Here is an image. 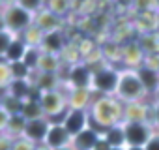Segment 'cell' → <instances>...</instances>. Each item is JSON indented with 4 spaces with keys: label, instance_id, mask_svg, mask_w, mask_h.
<instances>
[{
    "label": "cell",
    "instance_id": "cell-13",
    "mask_svg": "<svg viewBox=\"0 0 159 150\" xmlns=\"http://www.w3.org/2000/svg\"><path fill=\"white\" fill-rule=\"evenodd\" d=\"M144 51L140 49L139 41H129L122 47V60L125 62V66L129 69H139L142 64H144Z\"/></svg>",
    "mask_w": 159,
    "mask_h": 150
},
{
    "label": "cell",
    "instance_id": "cell-2",
    "mask_svg": "<svg viewBox=\"0 0 159 150\" xmlns=\"http://www.w3.org/2000/svg\"><path fill=\"white\" fill-rule=\"evenodd\" d=\"M144 96H148V94H146V90L139 79L137 69H129V68L122 69L114 98L120 100L122 103H131V101H142Z\"/></svg>",
    "mask_w": 159,
    "mask_h": 150
},
{
    "label": "cell",
    "instance_id": "cell-10",
    "mask_svg": "<svg viewBox=\"0 0 159 150\" xmlns=\"http://www.w3.org/2000/svg\"><path fill=\"white\" fill-rule=\"evenodd\" d=\"M66 98H67V109L88 111L94 101V92L90 88H69Z\"/></svg>",
    "mask_w": 159,
    "mask_h": 150
},
{
    "label": "cell",
    "instance_id": "cell-14",
    "mask_svg": "<svg viewBox=\"0 0 159 150\" xmlns=\"http://www.w3.org/2000/svg\"><path fill=\"white\" fill-rule=\"evenodd\" d=\"M150 105L152 103H144V101L124 103V118H122V122H146L148 124Z\"/></svg>",
    "mask_w": 159,
    "mask_h": 150
},
{
    "label": "cell",
    "instance_id": "cell-39",
    "mask_svg": "<svg viewBox=\"0 0 159 150\" xmlns=\"http://www.w3.org/2000/svg\"><path fill=\"white\" fill-rule=\"evenodd\" d=\"M153 128L159 131V98L153 101Z\"/></svg>",
    "mask_w": 159,
    "mask_h": 150
},
{
    "label": "cell",
    "instance_id": "cell-20",
    "mask_svg": "<svg viewBox=\"0 0 159 150\" xmlns=\"http://www.w3.org/2000/svg\"><path fill=\"white\" fill-rule=\"evenodd\" d=\"M105 141L112 146V148H125V131H124V122H118L111 128H107V131L103 133Z\"/></svg>",
    "mask_w": 159,
    "mask_h": 150
},
{
    "label": "cell",
    "instance_id": "cell-15",
    "mask_svg": "<svg viewBox=\"0 0 159 150\" xmlns=\"http://www.w3.org/2000/svg\"><path fill=\"white\" fill-rule=\"evenodd\" d=\"M34 25L45 34V32H52V30H60V26H62V17L60 15H56V13H52L51 10H47V8H43L41 12H38L36 15H34Z\"/></svg>",
    "mask_w": 159,
    "mask_h": 150
},
{
    "label": "cell",
    "instance_id": "cell-45",
    "mask_svg": "<svg viewBox=\"0 0 159 150\" xmlns=\"http://www.w3.org/2000/svg\"><path fill=\"white\" fill-rule=\"evenodd\" d=\"M56 150H71L69 146H66V148H56Z\"/></svg>",
    "mask_w": 159,
    "mask_h": 150
},
{
    "label": "cell",
    "instance_id": "cell-37",
    "mask_svg": "<svg viewBox=\"0 0 159 150\" xmlns=\"http://www.w3.org/2000/svg\"><path fill=\"white\" fill-rule=\"evenodd\" d=\"M144 150H159V131L152 135V139L144 144Z\"/></svg>",
    "mask_w": 159,
    "mask_h": 150
},
{
    "label": "cell",
    "instance_id": "cell-30",
    "mask_svg": "<svg viewBox=\"0 0 159 150\" xmlns=\"http://www.w3.org/2000/svg\"><path fill=\"white\" fill-rule=\"evenodd\" d=\"M45 8L62 17L69 10V0H45Z\"/></svg>",
    "mask_w": 159,
    "mask_h": 150
},
{
    "label": "cell",
    "instance_id": "cell-34",
    "mask_svg": "<svg viewBox=\"0 0 159 150\" xmlns=\"http://www.w3.org/2000/svg\"><path fill=\"white\" fill-rule=\"evenodd\" d=\"M135 2V8L142 13V12H155L157 10V4L155 0H133Z\"/></svg>",
    "mask_w": 159,
    "mask_h": 150
},
{
    "label": "cell",
    "instance_id": "cell-11",
    "mask_svg": "<svg viewBox=\"0 0 159 150\" xmlns=\"http://www.w3.org/2000/svg\"><path fill=\"white\" fill-rule=\"evenodd\" d=\"M49 126H51V120L47 116L38 118V120H30V122H26V128H25V135L23 137L28 139L34 144H41L45 141V135L49 131Z\"/></svg>",
    "mask_w": 159,
    "mask_h": 150
},
{
    "label": "cell",
    "instance_id": "cell-27",
    "mask_svg": "<svg viewBox=\"0 0 159 150\" xmlns=\"http://www.w3.org/2000/svg\"><path fill=\"white\" fill-rule=\"evenodd\" d=\"M0 107H2L10 116L11 115H21V107H23V101L10 96V94H4L2 98H0Z\"/></svg>",
    "mask_w": 159,
    "mask_h": 150
},
{
    "label": "cell",
    "instance_id": "cell-19",
    "mask_svg": "<svg viewBox=\"0 0 159 150\" xmlns=\"http://www.w3.org/2000/svg\"><path fill=\"white\" fill-rule=\"evenodd\" d=\"M32 90H34V85H32L30 79H13V81L10 83V87L6 88V94L17 98V100H21V101H25V100L30 98Z\"/></svg>",
    "mask_w": 159,
    "mask_h": 150
},
{
    "label": "cell",
    "instance_id": "cell-36",
    "mask_svg": "<svg viewBox=\"0 0 159 150\" xmlns=\"http://www.w3.org/2000/svg\"><path fill=\"white\" fill-rule=\"evenodd\" d=\"M13 146V139L8 133H0V150H11Z\"/></svg>",
    "mask_w": 159,
    "mask_h": 150
},
{
    "label": "cell",
    "instance_id": "cell-46",
    "mask_svg": "<svg viewBox=\"0 0 159 150\" xmlns=\"http://www.w3.org/2000/svg\"><path fill=\"white\" fill-rule=\"evenodd\" d=\"M111 150H125V148H111Z\"/></svg>",
    "mask_w": 159,
    "mask_h": 150
},
{
    "label": "cell",
    "instance_id": "cell-35",
    "mask_svg": "<svg viewBox=\"0 0 159 150\" xmlns=\"http://www.w3.org/2000/svg\"><path fill=\"white\" fill-rule=\"evenodd\" d=\"M34 143H30L28 139H25V137H19V139H13V146H11V150H34Z\"/></svg>",
    "mask_w": 159,
    "mask_h": 150
},
{
    "label": "cell",
    "instance_id": "cell-28",
    "mask_svg": "<svg viewBox=\"0 0 159 150\" xmlns=\"http://www.w3.org/2000/svg\"><path fill=\"white\" fill-rule=\"evenodd\" d=\"M10 71H11V79H32V71L23 60L21 62H11Z\"/></svg>",
    "mask_w": 159,
    "mask_h": 150
},
{
    "label": "cell",
    "instance_id": "cell-32",
    "mask_svg": "<svg viewBox=\"0 0 159 150\" xmlns=\"http://www.w3.org/2000/svg\"><path fill=\"white\" fill-rule=\"evenodd\" d=\"M11 71H10V64L4 60V58H0V88L6 90L11 83Z\"/></svg>",
    "mask_w": 159,
    "mask_h": 150
},
{
    "label": "cell",
    "instance_id": "cell-5",
    "mask_svg": "<svg viewBox=\"0 0 159 150\" xmlns=\"http://www.w3.org/2000/svg\"><path fill=\"white\" fill-rule=\"evenodd\" d=\"M124 131L125 146H144L157 129L146 122H124Z\"/></svg>",
    "mask_w": 159,
    "mask_h": 150
},
{
    "label": "cell",
    "instance_id": "cell-9",
    "mask_svg": "<svg viewBox=\"0 0 159 150\" xmlns=\"http://www.w3.org/2000/svg\"><path fill=\"white\" fill-rule=\"evenodd\" d=\"M43 144L49 150H56V148H66L71 144V135L66 131V128L62 126V122H51L49 131L45 135Z\"/></svg>",
    "mask_w": 159,
    "mask_h": 150
},
{
    "label": "cell",
    "instance_id": "cell-49",
    "mask_svg": "<svg viewBox=\"0 0 159 150\" xmlns=\"http://www.w3.org/2000/svg\"><path fill=\"white\" fill-rule=\"evenodd\" d=\"M157 98H159V94H157Z\"/></svg>",
    "mask_w": 159,
    "mask_h": 150
},
{
    "label": "cell",
    "instance_id": "cell-38",
    "mask_svg": "<svg viewBox=\"0 0 159 150\" xmlns=\"http://www.w3.org/2000/svg\"><path fill=\"white\" fill-rule=\"evenodd\" d=\"M8 122H10V115L0 107V133H4L6 128H8Z\"/></svg>",
    "mask_w": 159,
    "mask_h": 150
},
{
    "label": "cell",
    "instance_id": "cell-3",
    "mask_svg": "<svg viewBox=\"0 0 159 150\" xmlns=\"http://www.w3.org/2000/svg\"><path fill=\"white\" fill-rule=\"evenodd\" d=\"M2 17H4V26L6 30H10L15 36H21L28 26L34 25V13L26 12L25 8H21L15 2H6L2 8Z\"/></svg>",
    "mask_w": 159,
    "mask_h": 150
},
{
    "label": "cell",
    "instance_id": "cell-29",
    "mask_svg": "<svg viewBox=\"0 0 159 150\" xmlns=\"http://www.w3.org/2000/svg\"><path fill=\"white\" fill-rule=\"evenodd\" d=\"M39 56H41V49L39 47H28L25 56H23V62L30 68V71L34 73L38 69V62H39Z\"/></svg>",
    "mask_w": 159,
    "mask_h": 150
},
{
    "label": "cell",
    "instance_id": "cell-47",
    "mask_svg": "<svg viewBox=\"0 0 159 150\" xmlns=\"http://www.w3.org/2000/svg\"><path fill=\"white\" fill-rule=\"evenodd\" d=\"M155 4H157V8H159V0H155Z\"/></svg>",
    "mask_w": 159,
    "mask_h": 150
},
{
    "label": "cell",
    "instance_id": "cell-48",
    "mask_svg": "<svg viewBox=\"0 0 159 150\" xmlns=\"http://www.w3.org/2000/svg\"><path fill=\"white\" fill-rule=\"evenodd\" d=\"M157 13H159V8H157Z\"/></svg>",
    "mask_w": 159,
    "mask_h": 150
},
{
    "label": "cell",
    "instance_id": "cell-24",
    "mask_svg": "<svg viewBox=\"0 0 159 150\" xmlns=\"http://www.w3.org/2000/svg\"><path fill=\"white\" fill-rule=\"evenodd\" d=\"M21 115L26 122L30 120H38V118H43V109L39 105V100H34V98H28L23 101V107H21Z\"/></svg>",
    "mask_w": 159,
    "mask_h": 150
},
{
    "label": "cell",
    "instance_id": "cell-31",
    "mask_svg": "<svg viewBox=\"0 0 159 150\" xmlns=\"http://www.w3.org/2000/svg\"><path fill=\"white\" fill-rule=\"evenodd\" d=\"M13 2H15V4H19L21 8H25L26 12L34 13V15L45 8V0H13Z\"/></svg>",
    "mask_w": 159,
    "mask_h": 150
},
{
    "label": "cell",
    "instance_id": "cell-26",
    "mask_svg": "<svg viewBox=\"0 0 159 150\" xmlns=\"http://www.w3.org/2000/svg\"><path fill=\"white\" fill-rule=\"evenodd\" d=\"M21 38H23V41H25L28 47H39V45H41L43 32H41L36 25H32V26H28V28L21 34Z\"/></svg>",
    "mask_w": 159,
    "mask_h": 150
},
{
    "label": "cell",
    "instance_id": "cell-18",
    "mask_svg": "<svg viewBox=\"0 0 159 150\" xmlns=\"http://www.w3.org/2000/svg\"><path fill=\"white\" fill-rule=\"evenodd\" d=\"M36 77H32V85L43 94V92H49V90H56L58 85H60V77L58 73H41V71H34Z\"/></svg>",
    "mask_w": 159,
    "mask_h": 150
},
{
    "label": "cell",
    "instance_id": "cell-1",
    "mask_svg": "<svg viewBox=\"0 0 159 150\" xmlns=\"http://www.w3.org/2000/svg\"><path fill=\"white\" fill-rule=\"evenodd\" d=\"M88 113H90L88 126L103 137L107 128L122 122V118H124V103L120 100H116L114 96H99V98H94Z\"/></svg>",
    "mask_w": 159,
    "mask_h": 150
},
{
    "label": "cell",
    "instance_id": "cell-12",
    "mask_svg": "<svg viewBox=\"0 0 159 150\" xmlns=\"http://www.w3.org/2000/svg\"><path fill=\"white\" fill-rule=\"evenodd\" d=\"M39 49L43 53H49V54H56L60 56L66 49V38L62 34V30H52V32H45L43 38H41V45Z\"/></svg>",
    "mask_w": 159,
    "mask_h": 150
},
{
    "label": "cell",
    "instance_id": "cell-7",
    "mask_svg": "<svg viewBox=\"0 0 159 150\" xmlns=\"http://www.w3.org/2000/svg\"><path fill=\"white\" fill-rule=\"evenodd\" d=\"M69 88H90L92 83V69L86 62H73L69 66L67 77L64 81Z\"/></svg>",
    "mask_w": 159,
    "mask_h": 150
},
{
    "label": "cell",
    "instance_id": "cell-21",
    "mask_svg": "<svg viewBox=\"0 0 159 150\" xmlns=\"http://www.w3.org/2000/svg\"><path fill=\"white\" fill-rule=\"evenodd\" d=\"M26 49H28V45L23 41V38H21V36H15L13 41L10 43V49H8L6 54H4V60H6L8 64H11V62H21L23 56H25V53H26Z\"/></svg>",
    "mask_w": 159,
    "mask_h": 150
},
{
    "label": "cell",
    "instance_id": "cell-22",
    "mask_svg": "<svg viewBox=\"0 0 159 150\" xmlns=\"http://www.w3.org/2000/svg\"><path fill=\"white\" fill-rule=\"evenodd\" d=\"M137 25L144 34H153L159 28V13H157V10L155 12H142L139 15V19H137Z\"/></svg>",
    "mask_w": 159,
    "mask_h": 150
},
{
    "label": "cell",
    "instance_id": "cell-40",
    "mask_svg": "<svg viewBox=\"0 0 159 150\" xmlns=\"http://www.w3.org/2000/svg\"><path fill=\"white\" fill-rule=\"evenodd\" d=\"M112 146L105 141V137H99L98 139V143H96V146H94V150H111Z\"/></svg>",
    "mask_w": 159,
    "mask_h": 150
},
{
    "label": "cell",
    "instance_id": "cell-6",
    "mask_svg": "<svg viewBox=\"0 0 159 150\" xmlns=\"http://www.w3.org/2000/svg\"><path fill=\"white\" fill-rule=\"evenodd\" d=\"M39 105L43 109V115L47 118H52V116H58V115H64L67 111V98L64 92H60L58 88L56 90H49V92H43L41 98H39Z\"/></svg>",
    "mask_w": 159,
    "mask_h": 150
},
{
    "label": "cell",
    "instance_id": "cell-16",
    "mask_svg": "<svg viewBox=\"0 0 159 150\" xmlns=\"http://www.w3.org/2000/svg\"><path fill=\"white\" fill-rule=\"evenodd\" d=\"M99 137H101V135H99L98 131H94V129L88 126V128L83 129L81 133H77L75 137H71L69 148H71V150H94V146H96V143H98Z\"/></svg>",
    "mask_w": 159,
    "mask_h": 150
},
{
    "label": "cell",
    "instance_id": "cell-43",
    "mask_svg": "<svg viewBox=\"0 0 159 150\" xmlns=\"http://www.w3.org/2000/svg\"><path fill=\"white\" fill-rule=\"evenodd\" d=\"M6 26H4V17H2V12H0V30H4Z\"/></svg>",
    "mask_w": 159,
    "mask_h": 150
},
{
    "label": "cell",
    "instance_id": "cell-42",
    "mask_svg": "<svg viewBox=\"0 0 159 150\" xmlns=\"http://www.w3.org/2000/svg\"><path fill=\"white\" fill-rule=\"evenodd\" d=\"M125 150H144V146H125Z\"/></svg>",
    "mask_w": 159,
    "mask_h": 150
},
{
    "label": "cell",
    "instance_id": "cell-23",
    "mask_svg": "<svg viewBox=\"0 0 159 150\" xmlns=\"http://www.w3.org/2000/svg\"><path fill=\"white\" fill-rule=\"evenodd\" d=\"M60 68H62L60 56L49 54V53H43L41 51V56H39V62H38V69L36 71H41V73H58Z\"/></svg>",
    "mask_w": 159,
    "mask_h": 150
},
{
    "label": "cell",
    "instance_id": "cell-4",
    "mask_svg": "<svg viewBox=\"0 0 159 150\" xmlns=\"http://www.w3.org/2000/svg\"><path fill=\"white\" fill-rule=\"evenodd\" d=\"M118 79H120L118 69H114L112 66H103V68L92 71L90 90L94 94H99V96H114L116 87H118Z\"/></svg>",
    "mask_w": 159,
    "mask_h": 150
},
{
    "label": "cell",
    "instance_id": "cell-41",
    "mask_svg": "<svg viewBox=\"0 0 159 150\" xmlns=\"http://www.w3.org/2000/svg\"><path fill=\"white\" fill-rule=\"evenodd\" d=\"M34 150H49V148H47V146L41 143V144H36V146H34Z\"/></svg>",
    "mask_w": 159,
    "mask_h": 150
},
{
    "label": "cell",
    "instance_id": "cell-17",
    "mask_svg": "<svg viewBox=\"0 0 159 150\" xmlns=\"http://www.w3.org/2000/svg\"><path fill=\"white\" fill-rule=\"evenodd\" d=\"M137 73H139V79H140L146 94H159V69L140 66L137 69Z\"/></svg>",
    "mask_w": 159,
    "mask_h": 150
},
{
    "label": "cell",
    "instance_id": "cell-25",
    "mask_svg": "<svg viewBox=\"0 0 159 150\" xmlns=\"http://www.w3.org/2000/svg\"><path fill=\"white\" fill-rule=\"evenodd\" d=\"M25 128H26V120L23 118V115H11L4 133H8L11 139H19L25 135Z\"/></svg>",
    "mask_w": 159,
    "mask_h": 150
},
{
    "label": "cell",
    "instance_id": "cell-8",
    "mask_svg": "<svg viewBox=\"0 0 159 150\" xmlns=\"http://www.w3.org/2000/svg\"><path fill=\"white\" fill-rule=\"evenodd\" d=\"M88 120H90V113L83 111V109H67L64 113L62 118V126L66 128V131L75 137L77 133H81L83 129L88 128Z\"/></svg>",
    "mask_w": 159,
    "mask_h": 150
},
{
    "label": "cell",
    "instance_id": "cell-33",
    "mask_svg": "<svg viewBox=\"0 0 159 150\" xmlns=\"http://www.w3.org/2000/svg\"><path fill=\"white\" fill-rule=\"evenodd\" d=\"M13 38H15V34H11L10 30H0V58H4V54H6V51L10 49V43L13 41Z\"/></svg>",
    "mask_w": 159,
    "mask_h": 150
},
{
    "label": "cell",
    "instance_id": "cell-44",
    "mask_svg": "<svg viewBox=\"0 0 159 150\" xmlns=\"http://www.w3.org/2000/svg\"><path fill=\"white\" fill-rule=\"evenodd\" d=\"M4 4H6V0H0V8H2Z\"/></svg>",
    "mask_w": 159,
    "mask_h": 150
}]
</instances>
